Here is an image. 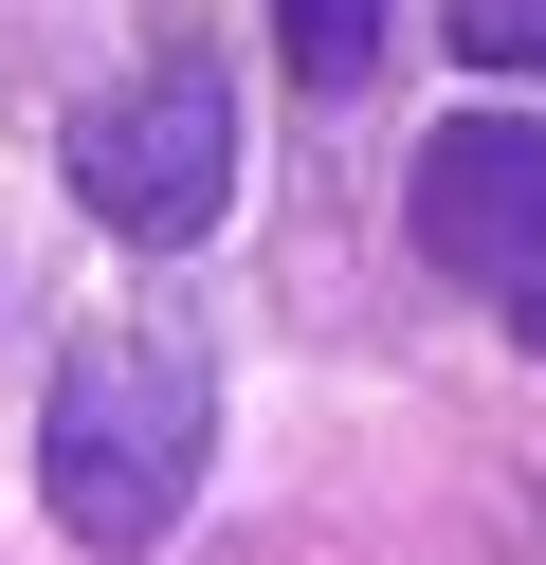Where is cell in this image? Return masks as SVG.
<instances>
[{
	"label": "cell",
	"instance_id": "277c9868",
	"mask_svg": "<svg viewBox=\"0 0 546 565\" xmlns=\"http://www.w3.org/2000/svg\"><path fill=\"white\" fill-rule=\"evenodd\" d=\"M383 19H400V0H274L291 92H364V74H383Z\"/></svg>",
	"mask_w": 546,
	"mask_h": 565
},
{
	"label": "cell",
	"instance_id": "3957f363",
	"mask_svg": "<svg viewBox=\"0 0 546 565\" xmlns=\"http://www.w3.org/2000/svg\"><path fill=\"white\" fill-rule=\"evenodd\" d=\"M400 237H419V274H456V292H528V274H546V128H528V110L419 128Z\"/></svg>",
	"mask_w": 546,
	"mask_h": 565
},
{
	"label": "cell",
	"instance_id": "7a4b0ae2",
	"mask_svg": "<svg viewBox=\"0 0 546 565\" xmlns=\"http://www.w3.org/2000/svg\"><path fill=\"white\" fill-rule=\"evenodd\" d=\"M73 201L128 256H201L237 220V74L218 55H146L109 110H73Z\"/></svg>",
	"mask_w": 546,
	"mask_h": 565
},
{
	"label": "cell",
	"instance_id": "6da1fadb",
	"mask_svg": "<svg viewBox=\"0 0 546 565\" xmlns=\"http://www.w3.org/2000/svg\"><path fill=\"white\" fill-rule=\"evenodd\" d=\"M201 456H218V365L182 329H92L36 402V511L92 565H128L201 511Z\"/></svg>",
	"mask_w": 546,
	"mask_h": 565
},
{
	"label": "cell",
	"instance_id": "5b68a950",
	"mask_svg": "<svg viewBox=\"0 0 546 565\" xmlns=\"http://www.w3.org/2000/svg\"><path fill=\"white\" fill-rule=\"evenodd\" d=\"M437 38L473 74H546V0H437Z\"/></svg>",
	"mask_w": 546,
	"mask_h": 565
},
{
	"label": "cell",
	"instance_id": "8992f818",
	"mask_svg": "<svg viewBox=\"0 0 546 565\" xmlns=\"http://www.w3.org/2000/svg\"><path fill=\"white\" fill-rule=\"evenodd\" d=\"M510 329H528V365H546V274H528V292H510Z\"/></svg>",
	"mask_w": 546,
	"mask_h": 565
}]
</instances>
